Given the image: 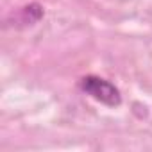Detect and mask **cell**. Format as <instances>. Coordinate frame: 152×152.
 <instances>
[{"label":"cell","instance_id":"6da1fadb","mask_svg":"<svg viewBox=\"0 0 152 152\" xmlns=\"http://www.w3.org/2000/svg\"><path fill=\"white\" fill-rule=\"evenodd\" d=\"M79 90L91 97L93 100L100 102L107 107H118L122 104V93L120 90L107 79L99 77V75H84L79 81Z\"/></svg>","mask_w":152,"mask_h":152},{"label":"cell","instance_id":"7a4b0ae2","mask_svg":"<svg viewBox=\"0 0 152 152\" xmlns=\"http://www.w3.org/2000/svg\"><path fill=\"white\" fill-rule=\"evenodd\" d=\"M45 16V11H43V6L38 4V2H32V4H27L23 7H20L16 13H13V25L16 27H27V25H36L41 18Z\"/></svg>","mask_w":152,"mask_h":152}]
</instances>
